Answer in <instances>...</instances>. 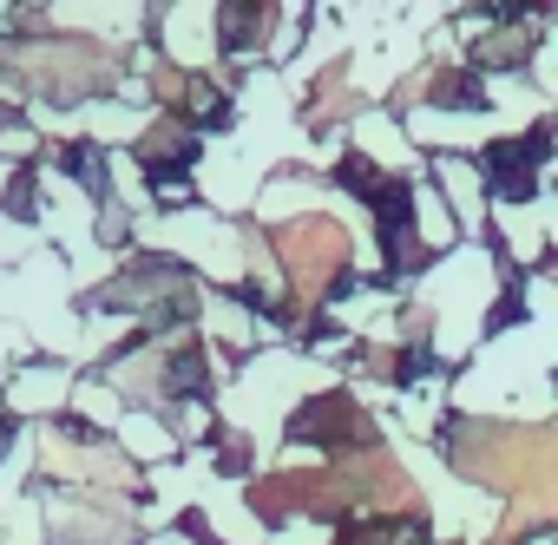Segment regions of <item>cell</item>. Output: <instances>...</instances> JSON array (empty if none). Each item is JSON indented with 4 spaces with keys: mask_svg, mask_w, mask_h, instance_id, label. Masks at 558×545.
<instances>
[{
    "mask_svg": "<svg viewBox=\"0 0 558 545\" xmlns=\"http://www.w3.org/2000/svg\"><path fill=\"white\" fill-rule=\"evenodd\" d=\"M283 263H290V277H296V290H329L336 277H342V263H349V243H342V230L329 223V217H303V223H290L283 230Z\"/></svg>",
    "mask_w": 558,
    "mask_h": 545,
    "instance_id": "6da1fadb",
    "label": "cell"
},
{
    "mask_svg": "<svg viewBox=\"0 0 558 545\" xmlns=\"http://www.w3.org/2000/svg\"><path fill=\"white\" fill-rule=\"evenodd\" d=\"M290 434H296V440H323V447H342L349 434L362 440L368 427H362V414H355V408H349V401L336 395V401H316V408H310V414H303V421H296Z\"/></svg>",
    "mask_w": 558,
    "mask_h": 545,
    "instance_id": "7a4b0ae2",
    "label": "cell"
},
{
    "mask_svg": "<svg viewBox=\"0 0 558 545\" xmlns=\"http://www.w3.org/2000/svg\"><path fill=\"white\" fill-rule=\"evenodd\" d=\"M545 158V132H532L525 145H512V152H493L486 158V171H493V184L506 191V197H525L532 191V165Z\"/></svg>",
    "mask_w": 558,
    "mask_h": 545,
    "instance_id": "3957f363",
    "label": "cell"
},
{
    "mask_svg": "<svg viewBox=\"0 0 558 545\" xmlns=\"http://www.w3.org/2000/svg\"><path fill=\"white\" fill-rule=\"evenodd\" d=\"M269 21H276V0H250V8H243V0H230V8H223V47L230 53L256 47L269 34Z\"/></svg>",
    "mask_w": 558,
    "mask_h": 545,
    "instance_id": "277c9868",
    "label": "cell"
},
{
    "mask_svg": "<svg viewBox=\"0 0 558 545\" xmlns=\"http://www.w3.org/2000/svg\"><path fill=\"white\" fill-rule=\"evenodd\" d=\"M191 152H197V145H184L178 132H158V138L145 145V171H151L158 184H171V178H178V171L191 165Z\"/></svg>",
    "mask_w": 558,
    "mask_h": 545,
    "instance_id": "5b68a950",
    "label": "cell"
},
{
    "mask_svg": "<svg viewBox=\"0 0 558 545\" xmlns=\"http://www.w3.org/2000/svg\"><path fill=\"white\" fill-rule=\"evenodd\" d=\"M47 467H53V473H93V480H112V486L125 480V467H112L106 453H66L60 440L47 447Z\"/></svg>",
    "mask_w": 558,
    "mask_h": 545,
    "instance_id": "8992f818",
    "label": "cell"
}]
</instances>
